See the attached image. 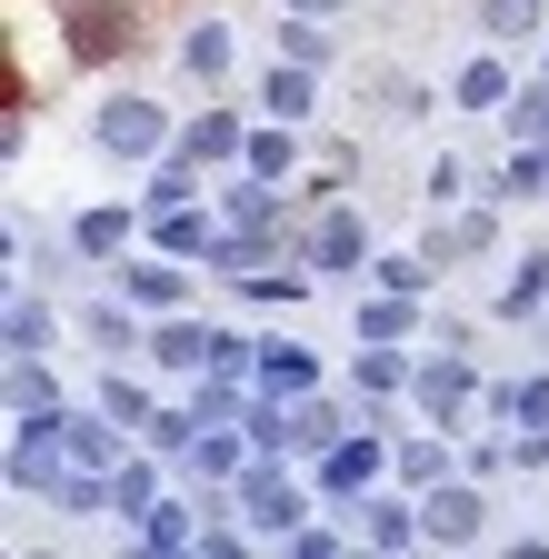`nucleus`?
I'll return each mask as SVG.
<instances>
[{
	"label": "nucleus",
	"instance_id": "obj_5",
	"mask_svg": "<svg viewBox=\"0 0 549 559\" xmlns=\"http://www.w3.org/2000/svg\"><path fill=\"white\" fill-rule=\"evenodd\" d=\"M420 520H430V539H479V520H490V510H479V489H430V500H420Z\"/></svg>",
	"mask_w": 549,
	"mask_h": 559
},
{
	"label": "nucleus",
	"instance_id": "obj_30",
	"mask_svg": "<svg viewBox=\"0 0 549 559\" xmlns=\"http://www.w3.org/2000/svg\"><path fill=\"white\" fill-rule=\"evenodd\" d=\"M399 320H409V290H390V300H370V320H360V330H370V340H399Z\"/></svg>",
	"mask_w": 549,
	"mask_h": 559
},
{
	"label": "nucleus",
	"instance_id": "obj_13",
	"mask_svg": "<svg viewBox=\"0 0 549 559\" xmlns=\"http://www.w3.org/2000/svg\"><path fill=\"white\" fill-rule=\"evenodd\" d=\"M500 100H510V70L500 60H469L460 70V110H500Z\"/></svg>",
	"mask_w": 549,
	"mask_h": 559
},
{
	"label": "nucleus",
	"instance_id": "obj_21",
	"mask_svg": "<svg viewBox=\"0 0 549 559\" xmlns=\"http://www.w3.org/2000/svg\"><path fill=\"white\" fill-rule=\"evenodd\" d=\"M370 469H380V460H370V450H360V440H339V450H330V469H320V479H330V489H370Z\"/></svg>",
	"mask_w": 549,
	"mask_h": 559
},
{
	"label": "nucleus",
	"instance_id": "obj_6",
	"mask_svg": "<svg viewBox=\"0 0 549 559\" xmlns=\"http://www.w3.org/2000/svg\"><path fill=\"white\" fill-rule=\"evenodd\" d=\"M151 360H170V370H211V360H220V340H211V330H190V320H170V330L151 340Z\"/></svg>",
	"mask_w": 549,
	"mask_h": 559
},
{
	"label": "nucleus",
	"instance_id": "obj_14",
	"mask_svg": "<svg viewBox=\"0 0 549 559\" xmlns=\"http://www.w3.org/2000/svg\"><path fill=\"white\" fill-rule=\"evenodd\" d=\"M230 151H250L230 110H211V120H190V160H230Z\"/></svg>",
	"mask_w": 549,
	"mask_h": 559
},
{
	"label": "nucleus",
	"instance_id": "obj_17",
	"mask_svg": "<svg viewBox=\"0 0 549 559\" xmlns=\"http://www.w3.org/2000/svg\"><path fill=\"white\" fill-rule=\"evenodd\" d=\"M11 409H50V370H40V349H11Z\"/></svg>",
	"mask_w": 549,
	"mask_h": 559
},
{
	"label": "nucleus",
	"instance_id": "obj_26",
	"mask_svg": "<svg viewBox=\"0 0 549 559\" xmlns=\"http://www.w3.org/2000/svg\"><path fill=\"white\" fill-rule=\"evenodd\" d=\"M250 170L281 180V170H290V130H260V140H250Z\"/></svg>",
	"mask_w": 549,
	"mask_h": 559
},
{
	"label": "nucleus",
	"instance_id": "obj_29",
	"mask_svg": "<svg viewBox=\"0 0 549 559\" xmlns=\"http://www.w3.org/2000/svg\"><path fill=\"white\" fill-rule=\"evenodd\" d=\"M479 240H490V230H479V221H450V230H440V240H430V260H469V250H479Z\"/></svg>",
	"mask_w": 549,
	"mask_h": 559
},
{
	"label": "nucleus",
	"instance_id": "obj_7",
	"mask_svg": "<svg viewBox=\"0 0 549 559\" xmlns=\"http://www.w3.org/2000/svg\"><path fill=\"white\" fill-rule=\"evenodd\" d=\"M250 520H260V530H290V520H300V489H290L281 469H270V479L250 469Z\"/></svg>",
	"mask_w": 549,
	"mask_h": 559
},
{
	"label": "nucleus",
	"instance_id": "obj_15",
	"mask_svg": "<svg viewBox=\"0 0 549 559\" xmlns=\"http://www.w3.org/2000/svg\"><path fill=\"white\" fill-rule=\"evenodd\" d=\"M270 40H281V50H290V60H310V70H320V60H330V50H339V40H330V31H320V11H300V21H281V31H270Z\"/></svg>",
	"mask_w": 549,
	"mask_h": 559
},
{
	"label": "nucleus",
	"instance_id": "obj_28",
	"mask_svg": "<svg viewBox=\"0 0 549 559\" xmlns=\"http://www.w3.org/2000/svg\"><path fill=\"white\" fill-rule=\"evenodd\" d=\"M190 200H200V180H190V160H180V170H160V180H151V210H190Z\"/></svg>",
	"mask_w": 549,
	"mask_h": 559
},
{
	"label": "nucleus",
	"instance_id": "obj_22",
	"mask_svg": "<svg viewBox=\"0 0 549 559\" xmlns=\"http://www.w3.org/2000/svg\"><path fill=\"white\" fill-rule=\"evenodd\" d=\"M71 240H81V250L100 260V250H120V240H130V221H120V210H91V221H81Z\"/></svg>",
	"mask_w": 549,
	"mask_h": 559
},
{
	"label": "nucleus",
	"instance_id": "obj_10",
	"mask_svg": "<svg viewBox=\"0 0 549 559\" xmlns=\"http://www.w3.org/2000/svg\"><path fill=\"white\" fill-rule=\"evenodd\" d=\"M120 280H130V300H141V310H170V300L190 290V280H180L170 260H141V270H120Z\"/></svg>",
	"mask_w": 549,
	"mask_h": 559
},
{
	"label": "nucleus",
	"instance_id": "obj_32",
	"mask_svg": "<svg viewBox=\"0 0 549 559\" xmlns=\"http://www.w3.org/2000/svg\"><path fill=\"white\" fill-rule=\"evenodd\" d=\"M510 130H520V140H539V151H549V91H529V100H520V120H510Z\"/></svg>",
	"mask_w": 549,
	"mask_h": 559
},
{
	"label": "nucleus",
	"instance_id": "obj_16",
	"mask_svg": "<svg viewBox=\"0 0 549 559\" xmlns=\"http://www.w3.org/2000/svg\"><path fill=\"white\" fill-rule=\"evenodd\" d=\"M479 31H490V40H529L539 31V0H479Z\"/></svg>",
	"mask_w": 549,
	"mask_h": 559
},
{
	"label": "nucleus",
	"instance_id": "obj_31",
	"mask_svg": "<svg viewBox=\"0 0 549 559\" xmlns=\"http://www.w3.org/2000/svg\"><path fill=\"white\" fill-rule=\"evenodd\" d=\"M500 409H510V419H549V380H520V390H500Z\"/></svg>",
	"mask_w": 549,
	"mask_h": 559
},
{
	"label": "nucleus",
	"instance_id": "obj_9",
	"mask_svg": "<svg viewBox=\"0 0 549 559\" xmlns=\"http://www.w3.org/2000/svg\"><path fill=\"white\" fill-rule=\"evenodd\" d=\"M460 400H469V370H460V360H420V409H430V419H450Z\"/></svg>",
	"mask_w": 549,
	"mask_h": 559
},
{
	"label": "nucleus",
	"instance_id": "obj_24",
	"mask_svg": "<svg viewBox=\"0 0 549 559\" xmlns=\"http://www.w3.org/2000/svg\"><path fill=\"white\" fill-rule=\"evenodd\" d=\"M141 539H151V549H180V539H190V510H180V500H160V510L141 520Z\"/></svg>",
	"mask_w": 549,
	"mask_h": 559
},
{
	"label": "nucleus",
	"instance_id": "obj_3",
	"mask_svg": "<svg viewBox=\"0 0 549 559\" xmlns=\"http://www.w3.org/2000/svg\"><path fill=\"white\" fill-rule=\"evenodd\" d=\"M250 380H270V390H290V400H300V390L320 380V360H310L300 340H260V349H250Z\"/></svg>",
	"mask_w": 549,
	"mask_h": 559
},
{
	"label": "nucleus",
	"instance_id": "obj_23",
	"mask_svg": "<svg viewBox=\"0 0 549 559\" xmlns=\"http://www.w3.org/2000/svg\"><path fill=\"white\" fill-rule=\"evenodd\" d=\"M11 349H50V310L40 300H11Z\"/></svg>",
	"mask_w": 549,
	"mask_h": 559
},
{
	"label": "nucleus",
	"instance_id": "obj_2",
	"mask_svg": "<svg viewBox=\"0 0 549 559\" xmlns=\"http://www.w3.org/2000/svg\"><path fill=\"white\" fill-rule=\"evenodd\" d=\"M130 31H141L130 0H71V50H81V60H120Z\"/></svg>",
	"mask_w": 549,
	"mask_h": 559
},
{
	"label": "nucleus",
	"instance_id": "obj_1",
	"mask_svg": "<svg viewBox=\"0 0 549 559\" xmlns=\"http://www.w3.org/2000/svg\"><path fill=\"white\" fill-rule=\"evenodd\" d=\"M100 151H110V160H160V151H170L160 100H100Z\"/></svg>",
	"mask_w": 549,
	"mask_h": 559
},
{
	"label": "nucleus",
	"instance_id": "obj_4",
	"mask_svg": "<svg viewBox=\"0 0 549 559\" xmlns=\"http://www.w3.org/2000/svg\"><path fill=\"white\" fill-rule=\"evenodd\" d=\"M310 260H320V270H360V260H370V230L350 221V210H320V230H310Z\"/></svg>",
	"mask_w": 549,
	"mask_h": 559
},
{
	"label": "nucleus",
	"instance_id": "obj_27",
	"mask_svg": "<svg viewBox=\"0 0 549 559\" xmlns=\"http://www.w3.org/2000/svg\"><path fill=\"white\" fill-rule=\"evenodd\" d=\"M370 280H380V290H409V300H420V290H430V260H380Z\"/></svg>",
	"mask_w": 549,
	"mask_h": 559
},
{
	"label": "nucleus",
	"instance_id": "obj_18",
	"mask_svg": "<svg viewBox=\"0 0 549 559\" xmlns=\"http://www.w3.org/2000/svg\"><path fill=\"white\" fill-rule=\"evenodd\" d=\"M399 380H409V360H399L390 340H370V349H360V390H380V400H390Z\"/></svg>",
	"mask_w": 549,
	"mask_h": 559
},
{
	"label": "nucleus",
	"instance_id": "obj_12",
	"mask_svg": "<svg viewBox=\"0 0 549 559\" xmlns=\"http://www.w3.org/2000/svg\"><path fill=\"white\" fill-rule=\"evenodd\" d=\"M539 300H549V250H539V260H520V280L500 290V320H529Z\"/></svg>",
	"mask_w": 549,
	"mask_h": 559
},
{
	"label": "nucleus",
	"instance_id": "obj_25",
	"mask_svg": "<svg viewBox=\"0 0 549 559\" xmlns=\"http://www.w3.org/2000/svg\"><path fill=\"white\" fill-rule=\"evenodd\" d=\"M60 440H71V460H100V469H110V450H120V440L100 430V419H71V430H60Z\"/></svg>",
	"mask_w": 549,
	"mask_h": 559
},
{
	"label": "nucleus",
	"instance_id": "obj_11",
	"mask_svg": "<svg viewBox=\"0 0 549 559\" xmlns=\"http://www.w3.org/2000/svg\"><path fill=\"white\" fill-rule=\"evenodd\" d=\"M151 230H160V250H170V260H180V250H220L200 210H151Z\"/></svg>",
	"mask_w": 549,
	"mask_h": 559
},
{
	"label": "nucleus",
	"instance_id": "obj_20",
	"mask_svg": "<svg viewBox=\"0 0 549 559\" xmlns=\"http://www.w3.org/2000/svg\"><path fill=\"white\" fill-rule=\"evenodd\" d=\"M360 520H370V539H380V549H409V539L430 530V520H409L399 500H380V510H360Z\"/></svg>",
	"mask_w": 549,
	"mask_h": 559
},
{
	"label": "nucleus",
	"instance_id": "obj_8",
	"mask_svg": "<svg viewBox=\"0 0 549 559\" xmlns=\"http://www.w3.org/2000/svg\"><path fill=\"white\" fill-rule=\"evenodd\" d=\"M180 60H190V81H230V31H220V21H200V31L180 40Z\"/></svg>",
	"mask_w": 549,
	"mask_h": 559
},
{
	"label": "nucleus",
	"instance_id": "obj_33",
	"mask_svg": "<svg viewBox=\"0 0 549 559\" xmlns=\"http://www.w3.org/2000/svg\"><path fill=\"white\" fill-rule=\"evenodd\" d=\"M300 11H320V21H330V11H350V0H300Z\"/></svg>",
	"mask_w": 549,
	"mask_h": 559
},
{
	"label": "nucleus",
	"instance_id": "obj_19",
	"mask_svg": "<svg viewBox=\"0 0 549 559\" xmlns=\"http://www.w3.org/2000/svg\"><path fill=\"white\" fill-rule=\"evenodd\" d=\"M440 469H450V450L420 430V440H399V479H420V489H440Z\"/></svg>",
	"mask_w": 549,
	"mask_h": 559
}]
</instances>
